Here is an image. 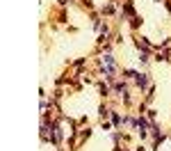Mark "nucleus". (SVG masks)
Here are the masks:
<instances>
[{"label":"nucleus","instance_id":"f03ea898","mask_svg":"<svg viewBox=\"0 0 171 151\" xmlns=\"http://www.w3.org/2000/svg\"><path fill=\"white\" fill-rule=\"evenodd\" d=\"M137 82H139V85L144 87V85H146V76H142V73H137Z\"/></svg>","mask_w":171,"mask_h":151},{"label":"nucleus","instance_id":"f257e3e1","mask_svg":"<svg viewBox=\"0 0 171 151\" xmlns=\"http://www.w3.org/2000/svg\"><path fill=\"white\" fill-rule=\"evenodd\" d=\"M103 66L107 69V73H112V69H114V64H112V57L107 55V57H103Z\"/></svg>","mask_w":171,"mask_h":151}]
</instances>
